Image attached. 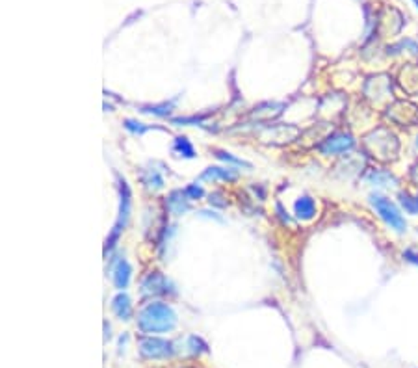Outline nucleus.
I'll return each mask as SVG.
<instances>
[{
	"label": "nucleus",
	"mask_w": 418,
	"mask_h": 368,
	"mask_svg": "<svg viewBox=\"0 0 418 368\" xmlns=\"http://www.w3.org/2000/svg\"><path fill=\"white\" fill-rule=\"evenodd\" d=\"M177 313L173 307L162 301H153L138 313V327L141 333L160 335L169 333L177 327Z\"/></svg>",
	"instance_id": "f257e3e1"
},
{
	"label": "nucleus",
	"mask_w": 418,
	"mask_h": 368,
	"mask_svg": "<svg viewBox=\"0 0 418 368\" xmlns=\"http://www.w3.org/2000/svg\"><path fill=\"white\" fill-rule=\"evenodd\" d=\"M370 203L372 207H374V211L378 212L379 218H381L390 229H394L396 233H403V231H406V220L401 216L400 209H398L390 199L383 198V195H378V193H372Z\"/></svg>",
	"instance_id": "f03ea898"
},
{
	"label": "nucleus",
	"mask_w": 418,
	"mask_h": 368,
	"mask_svg": "<svg viewBox=\"0 0 418 368\" xmlns=\"http://www.w3.org/2000/svg\"><path fill=\"white\" fill-rule=\"evenodd\" d=\"M128 218H130V188H128L127 181L119 177V216H117V222L114 225V231L106 238V249H110V247L116 245V240L119 238V234L127 227Z\"/></svg>",
	"instance_id": "7ed1b4c3"
},
{
	"label": "nucleus",
	"mask_w": 418,
	"mask_h": 368,
	"mask_svg": "<svg viewBox=\"0 0 418 368\" xmlns=\"http://www.w3.org/2000/svg\"><path fill=\"white\" fill-rule=\"evenodd\" d=\"M139 353L146 359H171L175 356V344L157 335H147L139 340Z\"/></svg>",
	"instance_id": "20e7f679"
},
{
	"label": "nucleus",
	"mask_w": 418,
	"mask_h": 368,
	"mask_svg": "<svg viewBox=\"0 0 418 368\" xmlns=\"http://www.w3.org/2000/svg\"><path fill=\"white\" fill-rule=\"evenodd\" d=\"M354 146V136L346 134V132H337V134L329 136V138L320 146V151L324 152V155H342V152L351 151Z\"/></svg>",
	"instance_id": "39448f33"
},
{
	"label": "nucleus",
	"mask_w": 418,
	"mask_h": 368,
	"mask_svg": "<svg viewBox=\"0 0 418 368\" xmlns=\"http://www.w3.org/2000/svg\"><path fill=\"white\" fill-rule=\"evenodd\" d=\"M141 292L146 296H158V294H168L173 292V285L169 283V279L166 275H162L160 272H153V274L146 275L141 281Z\"/></svg>",
	"instance_id": "423d86ee"
},
{
	"label": "nucleus",
	"mask_w": 418,
	"mask_h": 368,
	"mask_svg": "<svg viewBox=\"0 0 418 368\" xmlns=\"http://www.w3.org/2000/svg\"><path fill=\"white\" fill-rule=\"evenodd\" d=\"M114 285L119 290H125L130 283V277H132V268H130V264H128L127 259H119L114 266Z\"/></svg>",
	"instance_id": "0eeeda50"
},
{
	"label": "nucleus",
	"mask_w": 418,
	"mask_h": 368,
	"mask_svg": "<svg viewBox=\"0 0 418 368\" xmlns=\"http://www.w3.org/2000/svg\"><path fill=\"white\" fill-rule=\"evenodd\" d=\"M294 214H296V218L303 220V222L313 220L316 216V203H314V199L308 198V195L297 198V201L294 203Z\"/></svg>",
	"instance_id": "6e6552de"
},
{
	"label": "nucleus",
	"mask_w": 418,
	"mask_h": 368,
	"mask_svg": "<svg viewBox=\"0 0 418 368\" xmlns=\"http://www.w3.org/2000/svg\"><path fill=\"white\" fill-rule=\"evenodd\" d=\"M112 310L116 313L119 320H130L132 316V301L125 292H119L116 298L112 299Z\"/></svg>",
	"instance_id": "1a4fd4ad"
},
{
	"label": "nucleus",
	"mask_w": 418,
	"mask_h": 368,
	"mask_svg": "<svg viewBox=\"0 0 418 368\" xmlns=\"http://www.w3.org/2000/svg\"><path fill=\"white\" fill-rule=\"evenodd\" d=\"M168 207L173 214L180 216V214H184V212L190 209V198H188L186 192H182V190H175V192H171V195H169Z\"/></svg>",
	"instance_id": "9d476101"
},
{
	"label": "nucleus",
	"mask_w": 418,
	"mask_h": 368,
	"mask_svg": "<svg viewBox=\"0 0 418 368\" xmlns=\"http://www.w3.org/2000/svg\"><path fill=\"white\" fill-rule=\"evenodd\" d=\"M236 177H238V173L232 168H216L214 166V168H207L201 179H204V181H218V179H221V181H234Z\"/></svg>",
	"instance_id": "9b49d317"
},
{
	"label": "nucleus",
	"mask_w": 418,
	"mask_h": 368,
	"mask_svg": "<svg viewBox=\"0 0 418 368\" xmlns=\"http://www.w3.org/2000/svg\"><path fill=\"white\" fill-rule=\"evenodd\" d=\"M173 151L177 152L179 157H184V158L195 157V149H193V146L190 143V140H188L186 136H177V138H175Z\"/></svg>",
	"instance_id": "f8f14e48"
},
{
	"label": "nucleus",
	"mask_w": 418,
	"mask_h": 368,
	"mask_svg": "<svg viewBox=\"0 0 418 368\" xmlns=\"http://www.w3.org/2000/svg\"><path fill=\"white\" fill-rule=\"evenodd\" d=\"M141 182L146 184L147 188H155V190H158V188L164 186V177L162 173L158 170H143V173H141Z\"/></svg>",
	"instance_id": "ddd939ff"
},
{
	"label": "nucleus",
	"mask_w": 418,
	"mask_h": 368,
	"mask_svg": "<svg viewBox=\"0 0 418 368\" xmlns=\"http://www.w3.org/2000/svg\"><path fill=\"white\" fill-rule=\"evenodd\" d=\"M400 204L406 209V212L409 214H418V195H411V193L401 192L400 193Z\"/></svg>",
	"instance_id": "4468645a"
},
{
	"label": "nucleus",
	"mask_w": 418,
	"mask_h": 368,
	"mask_svg": "<svg viewBox=\"0 0 418 368\" xmlns=\"http://www.w3.org/2000/svg\"><path fill=\"white\" fill-rule=\"evenodd\" d=\"M177 103V100H171V103H164V105L160 106H143L141 108V112H146V114H155V116H168L169 112H171V108H173V105Z\"/></svg>",
	"instance_id": "2eb2a0df"
},
{
	"label": "nucleus",
	"mask_w": 418,
	"mask_h": 368,
	"mask_svg": "<svg viewBox=\"0 0 418 368\" xmlns=\"http://www.w3.org/2000/svg\"><path fill=\"white\" fill-rule=\"evenodd\" d=\"M214 152H216V157L220 158V160H223V162L232 164V166H238V168H251L250 162H245V160H242V158L232 157L231 152H227V151H214Z\"/></svg>",
	"instance_id": "dca6fc26"
},
{
	"label": "nucleus",
	"mask_w": 418,
	"mask_h": 368,
	"mask_svg": "<svg viewBox=\"0 0 418 368\" xmlns=\"http://www.w3.org/2000/svg\"><path fill=\"white\" fill-rule=\"evenodd\" d=\"M125 127H127L130 132H134V134H143L146 130H149V127H146L143 123L134 121V119H127V121H125Z\"/></svg>",
	"instance_id": "f3484780"
},
{
	"label": "nucleus",
	"mask_w": 418,
	"mask_h": 368,
	"mask_svg": "<svg viewBox=\"0 0 418 368\" xmlns=\"http://www.w3.org/2000/svg\"><path fill=\"white\" fill-rule=\"evenodd\" d=\"M184 192H186V195L190 198V201H192V199H201V198H203V188L198 186V184H190V186L186 188Z\"/></svg>",
	"instance_id": "a211bd4d"
},
{
	"label": "nucleus",
	"mask_w": 418,
	"mask_h": 368,
	"mask_svg": "<svg viewBox=\"0 0 418 368\" xmlns=\"http://www.w3.org/2000/svg\"><path fill=\"white\" fill-rule=\"evenodd\" d=\"M403 259L412 264H418V252H415V249H407V252H403Z\"/></svg>",
	"instance_id": "6ab92c4d"
},
{
	"label": "nucleus",
	"mask_w": 418,
	"mask_h": 368,
	"mask_svg": "<svg viewBox=\"0 0 418 368\" xmlns=\"http://www.w3.org/2000/svg\"><path fill=\"white\" fill-rule=\"evenodd\" d=\"M412 4H415V6L418 8V0H412Z\"/></svg>",
	"instance_id": "aec40b11"
},
{
	"label": "nucleus",
	"mask_w": 418,
	"mask_h": 368,
	"mask_svg": "<svg viewBox=\"0 0 418 368\" xmlns=\"http://www.w3.org/2000/svg\"><path fill=\"white\" fill-rule=\"evenodd\" d=\"M417 147H418V138H417Z\"/></svg>",
	"instance_id": "412c9836"
}]
</instances>
